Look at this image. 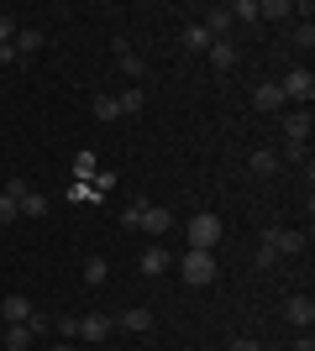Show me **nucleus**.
Listing matches in <instances>:
<instances>
[{"label": "nucleus", "instance_id": "obj_25", "mask_svg": "<svg viewBox=\"0 0 315 351\" xmlns=\"http://www.w3.org/2000/svg\"><path fill=\"white\" fill-rule=\"evenodd\" d=\"M226 11H231V21H257V0H231Z\"/></svg>", "mask_w": 315, "mask_h": 351}, {"label": "nucleus", "instance_id": "obj_1", "mask_svg": "<svg viewBox=\"0 0 315 351\" xmlns=\"http://www.w3.org/2000/svg\"><path fill=\"white\" fill-rule=\"evenodd\" d=\"M0 194H5V199H16V215H27V220H43V215H47V199L32 189L27 178H11Z\"/></svg>", "mask_w": 315, "mask_h": 351}, {"label": "nucleus", "instance_id": "obj_37", "mask_svg": "<svg viewBox=\"0 0 315 351\" xmlns=\"http://www.w3.org/2000/svg\"><path fill=\"white\" fill-rule=\"evenodd\" d=\"M0 263H5V252H0Z\"/></svg>", "mask_w": 315, "mask_h": 351}, {"label": "nucleus", "instance_id": "obj_24", "mask_svg": "<svg viewBox=\"0 0 315 351\" xmlns=\"http://www.w3.org/2000/svg\"><path fill=\"white\" fill-rule=\"evenodd\" d=\"M95 173H100L95 152H74V178H95Z\"/></svg>", "mask_w": 315, "mask_h": 351}, {"label": "nucleus", "instance_id": "obj_5", "mask_svg": "<svg viewBox=\"0 0 315 351\" xmlns=\"http://www.w3.org/2000/svg\"><path fill=\"white\" fill-rule=\"evenodd\" d=\"M279 89H284V100H310L315 95V73L310 69H289L284 79H279Z\"/></svg>", "mask_w": 315, "mask_h": 351}, {"label": "nucleus", "instance_id": "obj_6", "mask_svg": "<svg viewBox=\"0 0 315 351\" xmlns=\"http://www.w3.org/2000/svg\"><path fill=\"white\" fill-rule=\"evenodd\" d=\"M284 315H289L294 330H310V325H315V299H310V293H294V299L284 304Z\"/></svg>", "mask_w": 315, "mask_h": 351}, {"label": "nucleus", "instance_id": "obj_15", "mask_svg": "<svg viewBox=\"0 0 315 351\" xmlns=\"http://www.w3.org/2000/svg\"><path fill=\"white\" fill-rule=\"evenodd\" d=\"M253 105H257V110H284V89H279V84H257Z\"/></svg>", "mask_w": 315, "mask_h": 351}, {"label": "nucleus", "instance_id": "obj_9", "mask_svg": "<svg viewBox=\"0 0 315 351\" xmlns=\"http://www.w3.org/2000/svg\"><path fill=\"white\" fill-rule=\"evenodd\" d=\"M110 330H116V320H110V315H100V309L79 320V336H84V341H95V346H100V341L110 336Z\"/></svg>", "mask_w": 315, "mask_h": 351}, {"label": "nucleus", "instance_id": "obj_36", "mask_svg": "<svg viewBox=\"0 0 315 351\" xmlns=\"http://www.w3.org/2000/svg\"><path fill=\"white\" fill-rule=\"evenodd\" d=\"M53 351H79V346H74V341H58V346H53Z\"/></svg>", "mask_w": 315, "mask_h": 351}, {"label": "nucleus", "instance_id": "obj_26", "mask_svg": "<svg viewBox=\"0 0 315 351\" xmlns=\"http://www.w3.org/2000/svg\"><path fill=\"white\" fill-rule=\"evenodd\" d=\"M116 105H121V116H137V110H142V89H126V95H116Z\"/></svg>", "mask_w": 315, "mask_h": 351}, {"label": "nucleus", "instance_id": "obj_12", "mask_svg": "<svg viewBox=\"0 0 315 351\" xmlns=\"http://www.w3.org/2000/svg\"><path fill=\"white\" fill-rule=\"evenodd\" d=\"M43 43H47V37H43V32H37V27H27V32H16V58H21V63H27V58H37V53H43Z\"/></svg>", "mask_w": 315, "mask_h": 351}, {"label": "nucleus", "instance_id": "obj_2", "mask_svg": "<svg viewBox=\"0 0 315 351\" xmlns=\"http://www.w3.org/2000/svg\"><path fill=\"white\" fill-rule=\"evenodd\" d=\"M189 247L195 252H215V241H221V215H210V210H200V215H189Z\"/></svg>", "mask_w": 315, "mask_h": 351}, {"label": "nucleus", "instance_id": "obj_21", "mask_svg": "<svg viewBox=\"0 0 315 351\" xmlns=\"http://www.w3.org/2000/svg\"><path fill=\"white\" fill-rule=\"evenodd\" d=\"M95 121H121V105H116V95H95Z\"/></svg>", "mask_w": 315, "mask_h": 351}, {"label": "nucleus", "instance_id": "obj_32", "mask_svg": "<svg viewBox=\"0 0 315 351\" xmlns=\"http://www.w3.org/2000/svg\"><path fill=\"white\" fill-rule=\"evenodd\" d=\"M16 220V199H5V194H0V226H11Z\"/></svg>", "mask_w": 315, "mask_h": 351}, {"label": "nucleus", "instance_id": "obj_34", "mask_svg": "<svg viewBox=\"0 0 315 351\" xmlns=\"http://www.w3.org/2000/svg\"><path fill=\"white\" fill-rule=\"evenodd\" d=\"M294 351H315V341H310V330H300V341H294Z\"/></svg>", "mask_w": 315, "mask_h": 351}, {"label": "nucleus", "instance_id": "obj_4", "mask_svg": "<svg viewBox=\"0 0 315 351\" xmlns=\"http://www.w3.org/2000/svg\"><path fill=\"white\" fill-rule=\"evenodd\" d=\"M263 247H273V257H300V252H305V236L289 231V226H268V231H263Z\"/></svg>", "mask_w": 315, "mask_h": 351}, {"label": "nucleus", "instance_id": "obj_19", "mask_svg": "<svg viewBox=\"0 0 315 351\" xmlns=\"http://www.w3.org/2000/svg\"><path fill=\"white\" fill-rule=\"evenodd\" d=\"M284 16H294L289 0H263V5H257V21H284Z\"/></svg>", "mask_w": 315, "mask_h": 351}, {"label": "nucleus", "instance_id": "obj_27", "mask_svg": "<svg viewBox=\"0 0 315 351\" xmlns=\"http://www.w3.org/2000/svg\"><path fill=\"white\" fill-rule=\"evenodd\" d=\"M16 32H21V27H16V16H0V47H11Z\"/></svg>", "mask_w": 315, "mask_h": 351}, {"label": "nucleus", "instance_id": "obj_7", "mask_svg": "<svg viewBox=\"0 0 315 351\" xmlns=\"http://www.w3.org/2000/svg\"><path fill=\"white\" fill-rule=\"evenodd\" d=\"M168 267H174L168 247H148L142 257H137V273H142V278H158V273H168Z\"/></svg>", "mask_w": 315, "mask_h": 351}, {"label": "nucleus", "instance_id": "obj_10", "mask_svg": "<svg viewBox=\"0 0 315 351\" xmlns=\"http://www.w3.org/2000/svg\"><path fill=\"white\" fill-rule=\"evenodd\" d=\"M200 27H205L210 37H215V43H231V27H237V21H231V11H226V5H215V11H210L205 21H200Z\"/></svg>", "mask_w": 315, "mask_h": 351}, {"label": "nucleus", "instance_id": "obj_28", "mask_svg": "<svg viewBox=\"0 0 315 351\" xmlns=\"http://www.w3.org/2000/svg\"><path fill=\"white\" fill-rule=\"evenodd\" d=\"M294 47H315V27H310V21H300V27H294Z\"/></svg>", "mask_w": 315, "mask_h": 351}, {"label": "nucleus", "instance_id": "obj_11", "mask_svg": "<svg viewBox=\"0 0 315 351\" xmlns=\"http://www.w3.org/2000/svg\"><path fill=\"white\" fill-rule=\"evenodd\" d=\"M116 330H132V336H148V330H152V309H121V315H116Z\"/></svg>", "mask_w": 315, "mask_h": 351}, {"label": "nucleus", "instance_id": "obj_35", "mask_svg": "<svg viewBox=\"0 0 315 351\" xmlns=\"http://www.w3.org/2000/svg\"><path fill=\"white\" fill-rule=\"evenodd\" d=\"M0 63H21V58H16V47H0Z\"/></svg>", "mask_w": 315, "mask_h": 351}, {"label": "nucleus", "instance_id": "obj_14", "mask_svg": "<svg viewBox=\"0 0 315 351\" xmlns=\"http://www.w3.org/2000/svg\"><path fill=\"white\" fill-rule=\"evenodd\" d=\"M205 58L215 63V73H231V69H237V43H210Z\"/></svg>", "mask_w": 315, "mask_h": 351}, {"label": "nucleus", "instance_id": "obj_16", "mask_svg": "<svg viewBox=\"0 0 315 351\" xmlns=\"http://www.w3.org/2000/svg\"><path fill=\"white\" fill-rule=\"evenodd\" d=\"M32 341H37V336H32L27 320H21V325H5V351H32Z\"/></svg>", "mask_w": 315, "mask_h": 351}, {"label": "nucleus", "instance_id": "obj_20", "mask_svg": "<svg viewBox=\"0 0 315 351\" xmlns=\"http://www.w3.org/2000/svg\"><path fill=\"white\" fill-rule=\"evenodd\" d=\"M253 173H263V178H268V173H279V152L257 147V152H253Z\"/></svg>", "mask_w": 315, "mask_h": 351}, {"label": "nucleus", "instance_id": "obj_31", "mask_svg": "<svg viewBox=\"0 0 315 351\" xmlns=\"http://www.w3.org/2000/svg\"><path fill=\"white\" fill-rule=\"evenodd\" d=\"M279 162H305V147H300V142H284V152H279Z\"/></svg>", "mask_w": 315, "mask_h": 351}, {"label": "nucleus", "instance_id": "obj_30", "mask_svg": "<svg viewBox=\"0 0 315 351\" xmlns=\"http://www.w3.org/2000/svg\"><path fill=\"white\" fill-rule=\"evenodd\" d=\"M58 336H63V341L79 336V315H63V320H58Z\"/></svg>", "mask_w": 315, "mask_h": 351}, {"label": "nucleus", "instance_id": "obj_18", "mask_svg": "<svg viewBox=\"0 0 315 351\" xmlns=\"http://www.w3.org/2000/svg\"><path fill=\"white\" fill-rule=\"evenodd\" d=\"M210 43H215V37H210L200 21H189V27H184V47H189V53H210Z\"/></svg>", "mask_w": 315, "mask_h": 351}, {"label": "nucleus", "instance_id": "obj_33", "mask_svg": "<svg viewBox=\"0 0 315 351\" xmlns=\"http://www.w3.org/2000/svg\"><path fill=\"white\" fill-rule=\"evenodd\" d=\"M226 351H263V346H257L253 336H237V341H231V346H226Z\"/></svg>", "mask_w": 315, "mask_h": 351}, {"label": "nucleus", "instance_id": "obj_8", "mask_svg": "<svg viewBox=\"0 0 315 351\" xmlns=\"http://www.w3.org/2000/svg\"><path fill=\"white\" fill-rule=\"evenodd\" d=\"M310 126H315V121H310V105H305V110H284V136H289V142H310Z\"/></svg>", "mask_w": 315, "mask_h": 351}, {"label": "nucleus", "instance_id": "obj_13", "mask_svg": "<svg viewBox=\"0 0 315 351\" xmlns=\"http://www.w3.org/2000/svg\"><path fill=\"white\" fill-rule=\"evenodd\" d=\"M168 226H174V215L158 210V205H148V210H142V220H137V231H148V236H163Z\"/></svg>", "mask_w": 315, "mask_h": 351}, {"label": "nucleus", "instance_id": "obj_22", "mask_svg": "<svg viewBox=\"0 0 315 351\" xmlns=\"http://www.w3.org/2000/svg\"><path fill=\"white\" fill-rule=\"evenodd\" d=\"M105 278H110V267H105V257H90V263H84V283H90V289H100Z\"/></svg>", "mask_w": 315, "mask_h": 351}, {"label": "nucleus", "instance_id": "obj_29", "mask_svg": "<svg viewBox=\"0 0 315 351\" xmlns=\"http://www.w3.org/2000/svg\"><path fill=\"white\" fill-rule=\"evenodd\" d=\"M27 325H32V336H37V341L53 330V320H47V315H37V309H32V320H27Z\"/></svg>", "mask_w": 315, "mask_h": 351}, {"label": "nucleus", "instance_id": "obj_23", "mask_svg": "<svg viewBox=\"0 0 315 351\" xmlns=\"http://www.w3.org/2000/svg\"><path fill=\"white\" fill-rule=\"evenodd\" d=\"M116 58H121V73H126V79H142V73H148V63L137 58L132 47H126V53H116Z\"/></svg>", "mask_w": 315, "mask_h": 351}, {"label": "nucleus", "instance_id": "obj_17", "mask_svg": "<svg viewBox=\"0 0 315 351\" xmlns=\"http://www.w3.org/2000/svg\"><path fill=\"white\" fill-rule=\"evenodd\" d=\"M21 320H32V299L27 293H11L5 299V325H21Z\"/></svg>", "mask_w": 315, "mask_h": 351}, {"label": "nucleus", "instance_id": "obj_3", "mask_svg": "<svg viewBox=\"0 0 315 351\" xmlns=\"http://www.w3.org/2000/svg\"><path fill=\"white\" fill-rule=\"evenodd\" d=\"M179 273H184V283H195V289H205L210 278H215V252H184L179 257Z\"/></svg>", "mask_w": 315, "mask_h": 351}]
</instances>
